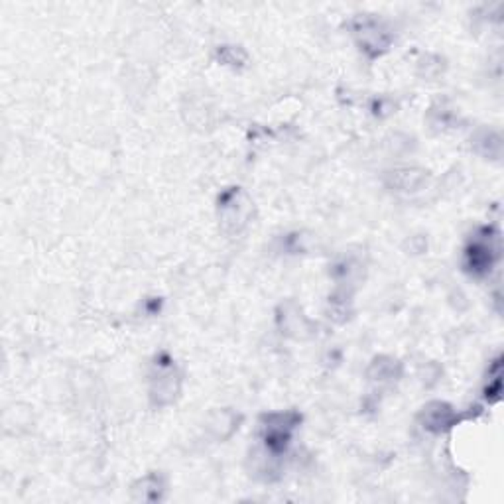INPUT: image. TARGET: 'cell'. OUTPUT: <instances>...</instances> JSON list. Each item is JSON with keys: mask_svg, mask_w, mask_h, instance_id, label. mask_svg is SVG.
Masks as SVG:
<instances>
[{"mask_svg": "<svg viewBox=\"0 0 504 504\" xmlns=\"http://www.w3.org/2000/svg\"><path fill=\"white\" fill-rule=\"evenodd\" d=\"M453 422V412L451 408L441 402H433L428 408H423V423L431 431H441L449 428Z\"/></svg>", "mask_w": 504, "mask_h": 504, "instance_id": "cell-1", "label": "cell"}, {"mask_svg": "<svg viewBox=\"0 0 504 504\" xmlns=\"http://www.w3.org/2000/svg\"><path fill=\"white\" fill-rule=\"evenodd\" d=\"M467 257L475 272H485L488 266L493 264V248L485 242H475L471 250L467 252Z\"/></svg>", "mask_w": 504, "mask_h": 504, "instance_id": "cell-2", "label": "cell"}]
</instances>
